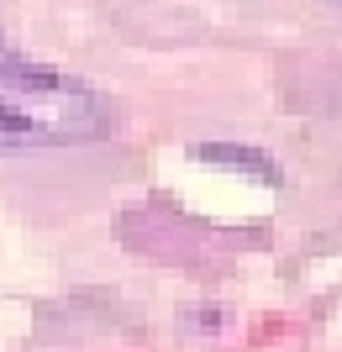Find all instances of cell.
Instances as JSON below:
<instances>
[{
  "label": "cell",
  "mask_w": 342,
  "mask_h": 352,
  "mask_svg": "<svg viewBox=\"0 0 342 352\" xmlns=\"http://www.w3.org/2000/svg\"><path fill=\"white\" fill-rule=\"evenodd\" d=\"M111 121V100L95 85L0 37V153L100 142Z\"/></svg>",
  "instance_id": "1"
},
{
  "label": "cell",
  "mask_w": 342,
  "mask_h": 352,
  "mask_svg": "<svg viewBox=\"0 0 342 352\" xmlns=\"http://www.w3.org/2000/svg\"><path fill=\"white\" fill-rule=\"evenodd\" d=\"M195 158H200V163H222V168H237V174H253L258 184H279L274 158L258 153V147H242V142H200V147H195Z\"/></svg>",
  "instance_id": "2"
}]
</instances>
